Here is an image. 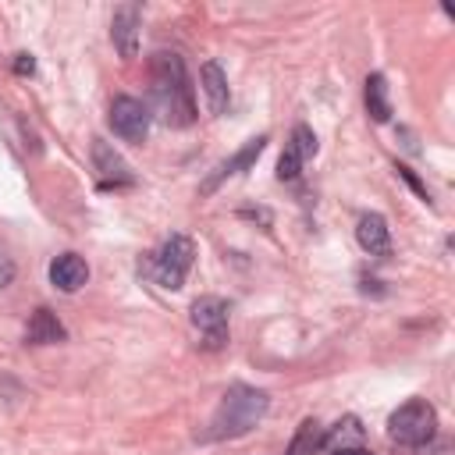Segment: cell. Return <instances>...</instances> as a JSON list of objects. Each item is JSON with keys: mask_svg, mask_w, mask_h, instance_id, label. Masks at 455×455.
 <instances>
[{"mask_svg": "<svg viewBox=\"0 0 455 455\" xmlns=\"http://www.w3.org/2000/svg\"><path fill=\"white\" fill-rule=\"evenodd\" d=\"M92 164H96L103 185H132V171H128V164H124L103 139H92Z\"/></svg>", "mask_w": 455, "mask_h": 455, "instance_id": "obj_9", "label": "cell"}, {"mask_svg": "<svg viewBox=\"0 0 455 455\" xmlns=\"http://www.w3.org/2000/svg\"><path fill=\"white\" fill-rule=\"evenodd\" d=\"M199 89H203V96H206V110H210V114H224V107H228V78H224V71H220L217 60H206V64H203V71H199Z\"/></svg>", "mask_w": 455, "mask_h": 455, "instance_id": "obj_10", "label": "cell"}, {"mask_svg": "<svg viewBox=\"0 0 455 455\" xmlns=\"http://www.w3.org/2000/svg\"><path fill=\"white\" fill-rule=\"evenodd\" d=\"M299 171H302V156H299L291 146H284V153H281V160H277V178H281V181H295Z\"/></svg>", "mask_w": 455, "mask_h": 455, "instance_id": "obj_18", "label": "cell"}, {"mask_svg": "<svg viewBox=\"0 0 455 455\" xmlns=\"http://www.w3.org/2000/svg\"><path fill=\"white\" fill-rule=\"evenodd\" d=\"M50 281L60 288V291H78L85 281H89V267H85V259L82 256H75V252H60L53 263H50Z\"/></svg>", "mask_w": 455, "mask_h": 455, "instance_id": "obj_8", "label": "cell"}, {"mask_svg": "<svg viewBox=\"0 0 455 455\" xmlns=\"http://www.w3.org/2000/svg\"><path fill=\"white\" fill-rule=\"evenodd\" d=\"M288 146L302 156V164H306V160H313V156H316V135H313V128H309V124H295V128H291Z\"/></svg>", "mask_w": 455, "mask_h": 455, "instance_id": "obj_17", "label": "cell"}, {"mask_svg": "<svg viewBox=\"0 0 455 455\" xmlns=\"http://www.w3.org/2000/svg\"><path fill=\"white\" fill-rule=\"evenodd\" d=\"M149 82H153V103L160 117L171 128H185L196 121V103H192V85L185 78V64L178 53L156 50L149 60Z\"/></svg>", "mask_w": 455, "mask_h": 455, "instance_id": "obj_1", "label": "cell"}, {"mask_svg": "<svg viewBox=\"0 0 455 455\" xmlns=\"http://www.w3.org/2000/svg\"><path fill=\"white\" fill-rule=\"evenodd\" d=\"M11 277H14V263L0 252V288H4V284H11Z\"/></svg>", "mask_w": 455, "mask_h": 455, "instance_id": "obj_20", "label": "cell"}, {"mask_svg": "<svg viewBox=\"0 0 455 455\" xmlns=\"http://www.w3.org/2000/svg\"><path fill=\"white\" fill-rule=\"evenodd\" d=\"M25 338H28L32 345H53V341H64V327H60V320H57L46 306H39V309L32 313L28 327H25Z\"/></svg>", "mask_w": 455, "mask_h": 455, "instance_id": "obj_13", "label": "cell"}, {"mask_svg": "<svg viewBox=\"0 0 455 455\" xmlns=\"http://www.w3.org/2000/svg\"><path fill=\"white\" fill-rule=\"evenodd\" d=\"M263 146H267V135H256V139H249V142H245V146H242V149H238V153H235L231 160H224V164L217 167V174H213V178H210V181L203 185V192H210V188H213L217 181L231 178V174H242L245 167H252V164H256V156L263 153Z\"/></svg>", "mask_w": 455, "mask_h": 455, "instance_id": "obj_11", "label": "cell"}, {"mask_svg": "<svg viewBox=\"0 0 455 455\" xmlns=\"http://www.w3.org/2000/svg\"><path fill=\"white\" fill-rule=\"evenodd\" d=\"M267 409H270L267 391H259V387H245V384H235V387H228V391H224V398H220L217 412L210 416V430H206V437H210V441L242 437V434H249V430L267 416Z\"/></svg>", "mask_w": 455, "mask_h": 455, "instance_id": "obj_2", "label": "cell"}, {"mask_svg": "<svg viewBox=\"0 0 455 455\" xmlns=\"http://www.w3.org/2000/svg\"><path fill=\"white\" fill-rule=\"evenodd\" d=\"M316 448H323V427L309 416V419L299 423V434H295V441L288 444V455H313Z\"/></svg>", "mask_w": 455, "mask_h": 455, "instance_id": "obj_16", "label": "cell"}, {"mask_svg": "<svg viewBox=\"0 0 455 455\" xmlns=\"http://www.w3.org/2000/svg\"><path fill=\"white\" fill-rule=\"evenodd\" d=\"M387 437L405 444V448H423L427 441L437 437V412L427 398H409L398 405L387 419Z\"/></svg>", "mask_w": 455, "mask_h": 455, "instance_id": "obj_3", "label": "cell"}, {"mask_svg": "<svg viewBox=\"0 0 455 455\" xmlns=\"http://www.w3.org/2000/svg\"><path fill=\"white\" fill-rule=\"evenodd\" d=\"M110 128L128 142H142L149 132V107L135 96H117L110 103Z\"/></svg>", "mask_w": 455, "mask_h": 455, "instance_id": "obj_6", "label": "cell"}, {"mask_svg": "<svg viewBox=\"0 0 455 455\" xmlns=\"http://www.w3.org/2000/svg\"><path fill=\"white\" fill-rule=\"evenodd\" d=\"M355 238H359V245H363L370 256L387 252V245H391V238H387V220H384L380 213H363L359 224H355Z\"/></svg>", "mask_w": 455, "mask_h": 455, "instance_id": "obj_12", "label": "cell"}, {"mask_svg": "<svg viewBox=\"0 0 455 455\" xmlns=\"http://www.w3.org/2000/svg\"><path fill=\"white\" fill-rule=\"evenodd\" d=\"M363 441V427L355 416H345L341 423H334L331 430H323V448L327 451H338V448H355Z\"/></svg>", "mask_w": 455, "mask_h": 455, "instance_id": "obj_15", "label": "cell"}, {"mask_svg": "<svg viewBox=\"0 0 455 455\" xmlns=\"http://www.w3.org/2000/svg\"><path fill=\"white\" fill-rule=\"evenodd\" d=\"M139 18H142L139 4H124V7L114 11L110 36H114V46H117V53H121L124 60H132L135 50H139Z\"/></svg>", "mask_w": 455, "mask_h": 455, "instance_id": "obj_7", "label": "cell"}, {"mask_svg": "<svg viewBox=\"0 0 455 455\" xmlns=\"http://www.w3.org/2000/svg\"><path fill=\"white\" fill-rule=\"evenodd\" d=\"M331 455H370L363 444H355V448H338V451H331Z\"/></svg>", "mask_w": 455, "mask_h": 455, "instance_id": "obj_22", "label": "cell"}, {"mask_svg": "<svg viewBox=\"0 0 455 455\" xmlns=\"http://www.w3.org/2000/svg\"><path fill=\"white\" fill-rule=\"evenodd\" d=\"M366 110H370V117H373L377 124L391 121V100H387V82H384V75H370V78H366Z\"/></svg>", "mask_w": 455, "mask_h": 455, "instance_id": "obj_14", "label": "cell"}, {"mask_svg": "<svg viewBox=\"0 0 455 455\" xmlns=\"http://www.w3.org/2000/svg\"><path fill=\"white\" fill-rule=\"evenodd\" d=\"M192 327L203 334L206 348H224L228 341V302L217 295H203L192 302Z\"/></svg>", "mask_w": 455, "mask_h": 455, "instance_id": "obj_5", "label": "cell"}, {"mask_svg": "<svg viewBox=\"0 0 455 455\" xmlns=\"http://www.w3.org/2000/svg\"><path fill=\"white\" fill-rule=\"evenodd\" d=\"M398 174H402V178H405V181H409V185H412V188L419 192V199H423V203H430V196H427V188H423V185H419V181L412 178V171H409V167H398Z\"/></svg>", "mask_w": 455, "mask_h": 455, "instance_id": "obj_19", "label": "cell"}, {"mask_svg": "<svg viewBox=\"0 0 455 455\" xmlns=\"http://www.w3.org/2000/svg\"><path fill=\"white\" fill-rule=\"evenodd\" d=\"M192 259H196V245L188 235H171L156 252H153V277L164 284V288H181L188 270H192Z\"/></svg>", "mask_w": 455, "mask_h": 455, "instance_id": "obj_4", "label": "cell"}, {"mask_svg": "<svg viewBox=\"0 0 455 455\" xmlns=\"http://www.w3.org/2000/svg\"><path fill=\"white\" fill-rule=\"evenodd\" d=\"M32 68H36V64H32V57H28V53H18L14 71H18V75H32Z\"/></svg>", "mask_w": 455, "mask_h": 455, "instance_id": "obj_21", "label": "cell"}]
</instances>
